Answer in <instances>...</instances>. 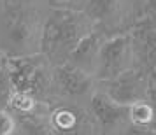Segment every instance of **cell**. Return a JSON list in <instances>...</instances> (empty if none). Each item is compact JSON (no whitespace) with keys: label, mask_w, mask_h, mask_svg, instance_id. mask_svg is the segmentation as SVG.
Here are the masks:
<instances>
[{"label":"cell","mask_w":156,"mask_h":135,"mask_svg":"<svg viewBox=\"0 0 156 135\" xmlns=\"http://www.w3.org/2000/svg\"><path fill=\"white\" fill-rule=\"evenodd\" d=\"M48 12L30 0H4L0 5V53L7 58L39 55Z\"/></svg>","instance_id":"6da1fadb"},{"label":"cell","mask_w":156,"mask_h":135,"mask_svg":"<svg viewBox=\"0 0 156 135\" xmlns=\"http://www.w3.org/2000/svg\"><path fill=\"white\" fill-rule=\"evenodd\" d=\"M97 30V23L84 11L76 9H49L42 32L41 53L51 63H67L81 41Z\"/></svg>","instance_id":"7a4b0ae2"},{"label":"cell","mask_w":156,"mask_h":135,"mask_svg":"<svg viewBox=\"0 0 156 135\" xmlns=\"http://www.w3.org/2000/svg\"><path fill=\"white\" fill-rule=\"evenodd\" d=\"M4 60L18 91L30 93L41 100H53L58 97L55 65L42 53L18 58L4 56Z\"/></svg>","instance_id":"3957f363"},{"label":"cell","mask_w":156,"mask_h":135,"mask_svg":"<svg viewBox=\"0 0 156 135\" xmlns=\"http://www.w3.org/2000/svg\"><path fill=\"white\" fill-rule=\"evenodd\" d=\"M49 126L53 135H102L90 100L65 97L49 100Z\"/></svg>","instance_id":"277c9868"},{"label":"cell","mask_w":156,"mask_h":135,"mask_svg":"<svg viewBox=\"0 0 156 135\" xmlns=\"http://www.w3.org/2000/svg\"><path fill=\"white\" fill-rule=\"evenodd\" d=\"M139 67V56L133 35L130 32L107 37L100 53V65L95 79L109 81Z\"/></svg>","instance_id":"5b68a950"},{"label":"cell","mask_w":156,"mask_h":135,"mask_svg":"<svg viewBox=\"0 0 156 135\" xmlns=\"http://www.w3.org/2000/svg\"><path fill=\"white\" fill-rule=\"evenodd\" d=\"M83 11L107 35L130 32L139 21V18H133L126 0H86Z\"/></svg>","instance_id":"8992f818"},{"label":"cell","mask_w":156,"mask_h":135,"mask_svg":"<svg viewBox=\"0 0 156 135\" xmlns=\"http://www.w3.org/2000/svg\"><path fill=\"white\" fill-rule=\"evenodd\" d=\"M97 88L121 105H132L149 100V72L137 67L109 81H97Z\"/></svg>","instance_id":"52a82bcc"},{"label":"cell","mask_w":156,"mask_h":135,"mask_svg":"<svg viewBox=\"0 0 156 135\" xmlns=\"http://www.w3.org/2000/svg\"><path fill=\"white\" fill-rule=\"evenodd\" d=\"M55 83L58 97L74 100H90L97 90V79L69 62L55 67Z\"/></svg>","instance_id":"ba28073f"},{"label":"cell","mask_w":156,"mask_h":135,"mask_svg":"<svg viewBox=\"0 0 156 135\" xmlns=\"http://www.w3.org/2000/svg\"><path fill=\"white\" fill-rule=\"evenodd\" d=\"M90 107L100 123L102 135H119L130 125L128 105H121L114 102L107 93H104L98 88L90 98Z\"/></svg>","instance_id":"9c48e42d"},{"label":"cell","mask_w":156,"mask_h":135,"mask_svg":"<svg viewBox=\"0 0 156 135\" xmlns=\"http://www.w3.org/2000/svg\"><path fill=\"white\" fill-rule=\"evenodd\" d=\"M130 34L135 41L139 67L156 76V16L151 12L140 16Z\"/></svg>","instance_id":"30bf717a"},{"label":"cell","mask_w":156,"mask_h":135,"mask_svg":"<svg viewBox=\"0 0 156 135\" xmlns=\"http://www.w3.org/2000/svg\"><path fill=\"white\" fill-rule=\"evenodd\" d=\"M107 34H104L102 30H95L90 35L83 39L81 44L74 49V53L69 58V63H72L74 67L81 69L83 72L90 74V76H97V70H98L100 65V53H102V46L107 41Z\"/></svg>","instance_id":"8fae6325"},{"label":"cell","mask_w":156,"mask_h":135,"mask_svg":"<svg viewBox=\"0 0 156 135\" xmlns=\"http://www.w3.org/2000/svg\"><path fill=\"white\" fill-rule=\"evenodd\" d=\"M128 118L130 123L139 126H154V107L151 100H140L128 105Z\"/></svg>","instance_id":"7c38bea8"},{"label":"cell","mask_w":156,"mask_h":135,"mask_svg":"<svg viewBox=\"0 0 156 135\" xmlns=\"http://www.w3.org/2000/svg\"><path fill=\"white\" fill-rule=\"evenodd\" d=\"M16 91L14 83L11 79V74L7 70V65H5V60L0 65V109H7L9 102H11V97L12 93Z\"/></svg>","instance_id":"4fadbf2b"},{"label":"cell","mask_w":156,"mask_h":135,"mask_svg":"<svg viewBox=\"0 0 156 135\" xmlns=\"http://www.w3.org/2000/svg\"><path fill=\"white\" fill-rule=\"evenodd\" d=\"M51 9H76L83 11L86 0H44Z\"/></svg>","instance_id":"5bb4252c"},{"label":"cell","mask_w":156,"mask_h":135,"mask_svg":"<svg viewBox=\"0 0 156 135\" xmlns=\"http://www.w3.org/2000/svg\"><path fill=\"white\" fill-rule=\"evenodd\" d=\"M119 135H156V128L154 126H139L130 123Z\"/></svg>","instance_id":"9a60e30c"},{"label":"cell","mask_w":156,"mask_h":135,"mask_svg":"<svg viewBox=\"0 0 156 135\" xmlns=\"http://www.w3.org/2000/svg\"><path fill=\"white\" fill-rule=\"evenodd\" d=\"M149 100L154 107V128H156V76L149 74Z\"/></svg>","instance_id":"2e32d148"},{"label":"cell","mask_w":156,"mask_h":135,"mask_svg":"<svg viewBox=\"0 0 156 135\" xmlns=\"http://www.w3.org/2000/svg\"><path fill=\"white\" fill-rule=\"evenodd\" d=\"M147 2V12H151V14H154L156 16V0H146Z\"/></svg>","instance_id":"e0dca14e"},{"label":"cell","mask_w":156,"mask_h":135,"mask_svg":"<svg viewBox=\"0 0 156 135\" xmlns=\"http://www.w3.org/2000/svg\"><path fill=\"white\" fill-rule=\"evenodd\" d=\"M2 62H4V55L0 53V65H2Z\"/></svg>","instance_id":"ac0fdd59"}]
</instances>
